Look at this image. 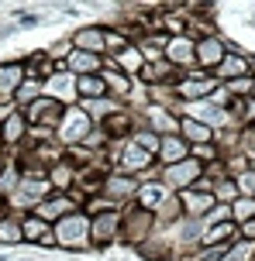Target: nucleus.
I'll list each match as a JSON object with an SVG mask.
<instances>
[{"label":"nucleus","instance_id":"obj_1","mask_svg":"<svg viewBox=\"0 0 255 261\" xmlns=\"http://www.w3.org/2000/svg\"><path fill=\"white\" fill-rule=\"evenodd\" d=\"M52 237H55V248H90V213H83V210H76V213H69V217H62V220L52 227Z\"/></svg>","mask_w":255,"mask_h":261},{"label":"nucleus","instance_id":"obj_2","mask_svg":"<svg viewBox=\"0 0 255 261\" xmlns=\"http://www.w3.org/2000/svg\"><path fill=\"white\" fill-rule=\"evenodd\" d=\"M217 86H221V83H217L211 72H200V69H193V72H187V76L176 83V100H179V103H197V100H211Z\"/></svg>","mask_w":255,"mask_h":261},{"label":"nucleus","instance_id":"obj_3","mask_svg":"<svg viewBox=\"0 0 255 261\" xmlns=\"http://www.w3.org/2000/svg\"><path fill=\"white\" fill-rule=\"evenodd\" d=\"M228 52H231V45L221 38V35H200V38H197V69L214 76L217 65L228 59Z\"/></svg>","mask_w":255,"mask_h":261},{"label":"nucleus","instance_id":"obj_4","mask_svg":"<svg viewBox=\"0 0 255 261\" xmlns=\"http://www.w3.org/2000/svg\"><path fill=\"white\" fill-rule=\"evenodd\" d=\"M114 162H118V169H114V172H124V175L138 179V175H145V172L152 169L155 158L148 155V151H142V148L128 138V141H121V148L114 151Z\"/></svg>","mask_w":255,"mask_h":261},{"label":"nucleus","instance_id":"obj_5","mask_svg":"<svg viewBox=\"0 0 255 261\" xmlns=\"http://www.w3.org/2000/svg\"><path fill=\"white\" fill-rule=\"evenodd\" d=\"M94 130V120L83 114L80 107H66V114H62V124H59V141L69 144V148H76V144L86 141V134Z\"/></svg>","mask_w":255,"mask_h":261},{"label":"nucleus","instance_id":"obj_6","mask_svg":"<svg viewBox=\"0 0 255 261\" xmlns=\"http://www.w3.org/2000/svg\"><path fill=\"white\" fill-rule=\"evenodd\" d=\"M62 114H66V107L55 103V100H49V96H38L31 107H25V120L35 124V127H41V130H59Z\"/></svg>","mask_w":255,"mask_h":261},{"label":"nucleus","instance_id":"obj_7","mask_svg":"<svg viewBox=\"0 0 255 261\" xmlns=\"http://www.w3.org/2000/svg\"><path fill=\"white\" fill-rule=\"evenodd\" d=\"M200 179H203V165H200V162H193V158L179 162V165H169V169H162V182L169 186L173 193H187V189H193Z\"/></svg>","mask_w":255,"mask_h":261},{"label":"nucleus","instance_id":"obj_8","mask_svg":"<svg viewBox=\"0 0 255 261\" xmlns=\"http://www.w3.org/2000/svg\"><path fill=\"white\" fill-rule=\"evenodd\" d=\"M166 62L179 69L183 76L197 69V38H190V35H179V38H169L166 45Z\"/></svg>","mask_w":255,"mask_h":261},{"label":"nucleus","instance_id":"obj_9","mask_svg":"<svg viewBox=\"0 0 255 261\" xmlns=\"http://www.w3.org/2000/svg\"><path fill=\"white\" fill-rule=\"evenodd\" d=\"M41 90H45V96L49 100H55V103H80V96H76V76L73 72H66V69H59V72H52V76L41 83Z\"/></svg>","mask_w":255,"mask_h":261},{"label":"nucleus","instance_id":"obj_10","mask_svg":"<svg viewBox=\"0 0 255 261\" xmlns=\"http://www.w3.org/2000/svg\"><path fill=\"white\" fill-rule=\"evenodd\" d=\"M121 234V213L118 210H107V213H97L90 217V244H110V241H118Z\"/></svg>","mask_w":255,"mask_h":261},{"label":"nucleus","instance_id":"obj_11","mask_svg":"<svg viewBox=\"0 0 255 261\" xmlns=\"http://www.w3.org/2000/svg\"><path fill=\"white\" fill-rule=\"evenodd\" d=\"M138 186L142 182L131 179V175H124V172H107L100 193H104V199H110V203H124V199H134V196H138Z\"/></svg>","mask_w":255,"mask_h":261},{"label":"nucleus","instance_id":"obj_12","mask_svg":"<svg viewBox=\"0 0 255 261\" xmlns=\"http://www.w3.org/2000/svg\"><path fill=\"white\" fill-rule=\"evenodd\" d=\"M69 213H76V196H69V193H55V196H49L45 203L35 206V217L45 220V223H59L62 217H69Z\"/></svg>","mask_w":255,"mask_h":261},{"label":"nucleus","instance_id":"obj_13","mask_svg":"<svg viewBox=\"0 0 255 261\" xmlns=\"http://www.w3.org/2000/svg\"><path fill=\"white\" fill-rule=\"evenodd\" d=\"M245 76H252V59L245 52H238V48H231L228 59L217 65V72H214V79L221 86H224V83H235V79H245Z\"/></svg>","mask_w":255,"mask_h":261},{"label":"nucleus","instance_id":"obj_14","mask_svg":"<svg viewBox=\"0 0 255 261\" xmlns=\"http://www.w3.org/2000/svg\"><path fill=\"white\" fill-rule=\"evenodd\" d=\"M69 41H73V52H90V55H104L107 52V45H104V28H97V24L76 28Z\"/></svg>","mask_w":255,"mask_h":261},{"label":"nucleus","instance_id":"obj_15","mask_svg":"<svg viewBox=\"0 0 255 261\" xmlns=\"http://www.w3.org/2000/svg\"><path fill=\"white\" fill-rule=\"evenodd\" d=\"M25 65L21 62H4L0 65V103H14V96L25 83Z\"/></svg>","mask_w":255,"mask_h":261},{"label":"nucleus","instance_id":"obj_16","mask_svg":"<svg viewBox=\"0 0 255 261\" xmlns=\"http://www.w3.org/2000/svg\"><path fill=\"white\" fill-rule=\"evenodd\" d=\"M169 193H173V189L162 182V179H155V182H142V186H138V196H134V203L145 210V213H155V210H159L162 203L169 199Z\"/></svg>","mask_w":255,"mask_h":261},{"label":"nucleus","instance_id":"obj_17","mask_svg":"<svg viewBox=\"0 0 255 261\" xmlns=\"http://www.w3.org/2000/svg\"><path fill=\"white\" fill-rule=\"evenodd\" d=\"M159 165L162 169H169V165H179V162H187L190 158V144L179 138V134H166L162 138V144H159Z\"/></svg>","mask_w":255,"mask_h":261},{"label":"nucleus","instance_id":"obj_18","mask_svg":"<svg viewBox=\"0 0 255 261\" xmlns=\"http://www.w3.org/2000/svg\"><path fill=\"white\" fill-rule=\"evenodd\" d=\"M66 72L73 76H100L104 72V55H90V52H69L66 59Z\"/></svg>","mask_w":255,"mask_h":261},{"label":"nucleus","instance_id":"obj_19","mask_svg":"<svg viewBox=\"0 0 255 261\" xmlns=\"http://www.w3.org/2000/svg\"><path fill=\"white\" fill-rule=\"evenodd\" d=\"M179 138L190 148H197V144H214L217 130H211L207 124H200V120H193V117H179Z\"/></svg>","mask_w":255,"mask_h":261},{"label":"nucleus","instance_id":"obj_20","mask_svg":"<svg viewBox=\"0 0 255 261\" xmlns=\"http://www.w3.org/2000/svg\"><path fill=\"white\" fill-rule=\"evenodd\" d=\"M238 241V223L228 220V223H217V227H207L200 234V244L203 248H214V244H231Z\"/></svg>","mask_w":255,"mask_h":261},{"label":"nucleus","instance_id":"obj_21","mask_svg":"<svg viewBox=\"0 0 255 261\" xmlns=\"http://www.w3.org/2000/svg\"><path fill=\"white\" fill-rule=\"evenodd\" d=\"M76 96H80V100H104V96H107L104 76H80L76 79Z\"/></svg>","mask_w":255,"mask_h":261},{"label":"nucleus","instance_id":"obj_22","mask_svg":"<svg viewBox=\"0 0 255 261\" xmlns=\"http://www.w3.org/2000/svg\"><path fill=\"white\" fill-rule=\"evenodd\" d=\"M49 234H52V227H49L45 220H38L35 213H31V217H21V237H25V241H31V244H41Z\"/></svg>","mask_w":255,"mask_h":261},{"label":"nucleus","instance_id":"obj_23","mask_svg":"<svg viewBox=\"0 0 255 261\" xmlns=\"http://www.w3.org/2000/svg\"><path fill=\"white\" fill-rule=\"evenodd\" d=\"M45 175H49V186H52V189H59V193H66L69 186L76 182V172H73V165H69V162H55L52 172H45Z\"/></svg>","mask_w":255,"mask_h":261},{"label":"nucleus","instance_id":"obj_24","mask_svg":"<svg viewBox=\"0 0 255 261\" xmlns=\"http://www.w3.org/2000/svg\"><path fill=\"white\" fill-rule=\"evenodd\" d=\"M7 144H14V141H25L28 138V120H25V114L17 110L11 120H4V134H0Z\"/></svg>","mask_w":255,"mask_h":261},{"label":"nucleus","instance_id":"obj_25","mask_svg":"<svg viewBox=\"0 0 255 261\" xmlns=\"http://www.w3.org/2000/svg\"><path fill=\"white\" fill-rule=\"evenodd\" d=\"M131 141L138 144L142 151H148V155L155 158V155H159V144H162V138H159V134H155V130H152V127H134Z\"/></svg>","mask_w":255,"mask_h":261},{"label":"nucleus","instance_id":"obj_26","mask_svg":"<svg viewBox=\"0 0 255 261\" xmlns=\"http://www.w3.org/2000/svg\"><path fill=\"white\" fill-rule=\"evenodd\" d=\"M214 203H221V206H231L235 199H238V186H235V179H228V175H221L214 182Z\"/></svg>","mask_w":255,"mask_h":261},{"label":"nucleus","instance_id":"obj_27","mask_svg":"<svg viewBox=\"0 0 255 261\" xmlns=\"http://www.w3.org/2000/svg\"><path fill=\"white\" fill-rule=\"evenodd\" d=\"M17 241H25L21 237V217L17 213H7L0 220V244H17Z\"/></svg>","mask_w":255,"mask_h":261},{"label":"nucleus","instance_id":"obj_28","mask_svg":"<svg viewBox=\"0 0 255 261\" xmlns=\"http://www.w3.org/2000/svg\"><path fill=\"white\" fill-rule=\"evenodd\" d=\"M231 220H235V223L255 220V199H248V196H238V199L231 203Z\"/></svg>","mask_w":255,"mask_h":261},{"label":"nucleus","instance_id":"obj_29","mask_svg":"<svg viewBox=\"0 0 255 261\" xmlns=\"http://www.w3.org/2000/svg\"><path fill=\"white\" fill-rule=\"evenodd\" d=\"M190 158L193 162H200V165H214V162H221V148L214 144H197V148H190Z\"/></svg>","mask_w":255,"mask_h":261},{"label":"nucleus","instance_id":"obj_30","mask_svg":"<svg viewBox=\"0 0 255 261\" xmlns=\"http://www.w3.org/2000/svg\"><path fill=\"white\" fill-rule=\"evenodd\" d=\"M235 186H238V196H255V169L242 172V175H235Z\"/></svg>","mask_w":255,"mask_h":261},{"label":"nucleus","instance_id":"obj_31","mask_svg":"<svg viewBox=\"0 0 255 261\" xmlns=\"http://www.w3.org/2000/svg\"><path fill=\"white\" fill-rule=\"evenodd\" d=\"M4 172H7V162H4V158H0V175H4Z\"/></svg>","mask_w":255,"mask_h":261},{"label":"nucleus","instance_id":"obj_32","mask_svg":"<svg viewBox=\"0 0 255 261\" xmlns=\"http://www.w3.org/2000/svg\"><path fill=\"white\" fill-rule=\"evenodd\" d=\"M252 76H255V59H252Z\"/></svg>","mask_w":255,"mask_h":261},{"label":"nucleus","instance_id":"obj_33","mask_svg":"<svg viewBox=\"0 0 255 261\" xmlns=\"http://www.w3.org/2000/svg\"><path fill=\"white\" fill-rule=\"evenodd\" d=\"M248 100H255V90H252V96H248Z\"/></svg>","mask_w":255,"mask_h":261}]
</instances>
